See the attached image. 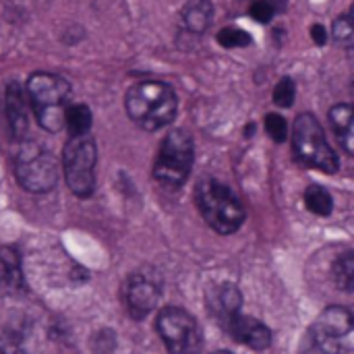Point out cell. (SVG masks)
Segmentation results:
<instances>
[{
  "label": "cell",
  "instance_id": "24",
  "mask_svg": "<svg viewBox=\"0 0 354 354\" xmlns=\"http://www.w3.org/2000/svg\"><path fill=\"white\" fill-rule=\"evenodd\" d=\"M249 12H251V17H253L255 21H259V23H270L272 17L276 15V10H274V6H272L270 0H255V2L251 4Z\"/></svg>",
  "mask_w": 354,
  "mask_h": 354
},
{
  "label": "cell",
  "instance_id": "20",
  "mask_svg": "<svg viewBox=\"0 0 354 354\" xmlns=\"http://www.w3.org/2000/svg\"><path fill=\"white\" fill-rule=\"evenodd\" d=\"M218 44H222L224 48L228 50H234V48H247L253 44L251 35L245 31V29H239V27H224L220 33H218Z\"/></svg>",
  "mask_w": 354,
  "mask_h": 354
},
{
  "label": "cell",
  "instance_id": "13",
  "mask_svg": "<svg viewBox=\"0 0 354 354\" xmlns=\"http://www.w3.org/2000/svg\"><path fill=\"white\" fill-rule=\"evenodd\" d=\"M301 354H353V342L351 338H336L311 328L303 338Z\"/></svg>",
  "mask_w": 354,
  "mask_h": 354
},
{
  "label": "cell",
  "instance_id": "8",
  "mask_svg": "<svg viewBox=\"0 0 354 354\" xmlns=\"http://www.w3.org/2000/svg\"><path fill=\"white\" fill-rule=\"evenodd\" d=\"M156 328L170 354H197L201 346L197 322L180 307H164L158 313Z\"/></svg>",
  "mask_w": 354,
  "mask_h": 354
},
{
  "label": "cell",
  "instance_id": "4",
  "mask_svg": "<svg viewBox=\"0 0 354 354\" xmlns=\"http://www.w3.org/2000/svg\"><path fill=\"white\" fill-rule=\"evenodd\" d=\"M290 139H292L295 158L301 164L311 166L322 172H328V174L338 172V168H340L338 156L332 149V145L328 143V137H326L319 120L311 112H303L295 118Z\"/></svg>",
  "mask_w": 354,
  "mask_h": 354
},
{
  "label": "cell",
  "instance_id": "18",
  "mask_svg": "<svg viewBox=\"0 0 354 354\" xmlns=\"http://www.w3.org/2000/svg\"><path fill=\"white\" fill-rule=\"evenodd\" d=\"M305 205L309 212H313L315 216H330L332 209H334V199L332 195L319 187V185H311L307 191H305Z\"/></svg>",
  "mask_w": 354,
  "mask_h": 354
},
{
  "label": "cell",
  "instance_id": "3",
  "mask_svg": "<svg viewBox=\"0 0 354 354\" xmlns=\"http://www.w3.org/2000/svg\"><path fill=\"white\" fill-rule=\"evenodd\" d=\"M195 201L207 226L218 234H232L245 222V207L241 199L228 185L216 178L199 180L195 189Z\"/></svg>",
  "mask_w": 354,
  "mask_h": 354
},
{
  "label": "cell",
  "instance_id": "17",
  "mask_svg": "<svg viewBox=\"0 0 354 354\" xmlns=\"http://www.w3.org/2000/svg\"><path fill=\"white\" fill-rule=\"evenodd\" d=\"M91 122H93V116H91V110L85 104H68L66 106L64 127L68 129L71 137L91 133Z\"/></svg>",
  "mask_w": 354,
  "mask_h": 354
},
{
  "label": "cell",
  "instance_id": "12",
  "mask_svg": "<svg viewBox=\"0 0 354 354\" xmlns=\"http://www.w3.org/2000/svg\"><path fill=\"white\" fill-rule=\"evenodd\" d=\"M241 290L232 284H222L209 290L207 295V305L212 315L220 322V326H226L234 315L241 313Z\"/></svg>",
  "mask_w": 354,
  "mask_h": 354
},
{
  "label": "cell",
  "instance_id": "23",
  "mask_svg": "<svg viewBox=\"0 0 354 354\" xmlns=\"http://www.w3.org/2000/svg\"><path fill=\"white\" fill-rule=\"evenodd\" d=\"M334 37L342 44H348L353 39V19L351 15H342L334 21V29H332Z\"/></svg>",
  "mask_w": 354,
  "mask_h": 354
},
{
  "label": "cell",
  "instance_id": "22",
  "mask_svg": "<svg viewBox=\"0 0 354 354\" xmlns=\"http://www.w3.org/2000/svg\"><path fill=\"white\" fill-rule=\"evenodd\" d=\"M266 131L278 143H284L288 139V122L282 114H268L266 116Z\"/></svg>",
  "mask_w": 354,
  "mask_h": 354
},
{
  "label": "cell",
  "instance_id": "7",
  "mask_svg": "<svg viewBox=\"0 0 354 354\" xmlns=\"http://www.w3.org/2000/svg\"><path fill=\"white\" fill-rule=\"evenodd\" d=\"M95 162L97 147L91 133L68 137L62 151V172L68 189L81 199L89 197L95 189Z\"/></svg>",
  "mask_w": 354,
  "mask_h": 354
},
{
  "label": "cell",
  "instance_id": "15",
  "mask_svg": "<svg viewBox=\"0 0 354 354\" xmlns=\"http://www.w3.org/2000/svg\"><path fill=\"white\" fill-rule=\"evenodd\" d=\"M330 124L342 145V149L353 156L354 151V127H353V106L351 104H336L330 110Z\"/></svg>",
  "mask_w": 354,
  "mask_h": 354
},
{
  "label": "cell",
  "instance_id": "11",
  "mask_svg": "<svg viewBox=\"0 0 354 354\" xmlns=\"http://www.w3.org/2000/svg\"><path fill=\"white\" fill-rule=\"evenodd\" d=\"M4 114L12 137L23 139L27 131V95L17 81H10L4 87Z\"/></svg>",
  "mask_w": 354,
  "mask_h": 354
},
{
  "label": "cell",
  "instance_id": "10",
  "mask_svg": "<svg viewBox=\"0 0 354 354\" xmlns=\"http://www.w3.org/2000/svg\"><path fill=\"white\" fill-rule=\"evenodd\" d=\"M228 334L239 340L241 344L253 348V351H266L268 346H272V332L268 326H263L261 322L247 317V315H234L226 326Z\"/></svg>",
  "mask_w": 354,
  "mask_h": 354
},
{
  "label": "cell",
  "instance_id": "1",
  "mask_svg": "<svg viewBox=\"0 0 354 354\" xmlns=\"http://www.w3.org/2000/svg\"><path fill=\"white\" fill-rule=\"evenodd\" d=\"M176 93L162 81H139L129 87L124 95V110L129 118L143 131H160L174 120Z\"/></svg>",
  "mask_w": 354,
  "mask_h": 354
},
{
  "label": "cell",
  "instance_id": "14",
  "mask_svg": "<svg viewBox=\"0 0 354 354\" xmlns=\"http://www.w3.org/2000/svg\"><path fill=\"white\" fill-rule=\"evenodd\" d=\"M23 286L21 257L15 247L0 249V295H15Z\"/></svg>",
  "mask_w": 354,
  "mask_h": 354
},
{
  "label": "cell",
  "instance_id": "2",
  "mask_svg": "<svg viewBox=\"0 0 354 354\" xmlns=\"http://www.w3.org/2000/svg\"><path fill=\"white\" fill-rule=\"evenodd\" d=\"M27 104L31 106L37 124L48 133H60L64 129V112L68 106L71 85L56 73L37 71L25 83Z\"/></svg>",
  "mask_w": 354,
  "mask_h": 354
},
{
  "label": "cell",
  "instance_id": "5",
  "mask_svg": "<svg viewBox=\"0 0 354 354\" xmlns=\"http://www.w3.org/2000/svg\"><path fill=\"white\" fill-rule=\"evenodd\" d=\"M195 160L193 137L183 129H172L160 143L156 162H153V178L166 189H178L191 174Z\"/></svg>",
  "mask_w": 354,
  "mask_h": 354
},
{
  "label": "cell",
  "instance_id": "25",
  "mask_svg": "<svg viewBox=\"0 0 354 354\" xmlns=\"http://www.w3.org/2000/svg\"><path fill=\"white\" fill-rule=\"evenodd\" d=\"M311 31H313V39H315V44H326V39H328V35H326V29H324V25H313L311 27Z\"/></svg>",
  "mask_w": 354,
  "mask_h": 354
},
{
  "label": "cell",
  "instance_id": "6",
  "mask_svg": "<svg viewBox=\"0 0 354 354\" xmlns=\"http://www.w3.org/2000/svg\"><path fill=\"white\" fill-rule=\"evenodd\" d=\"M15 176L29 193H48L58 183V162L37 141H25L15 156Z\"/></svg>",
  "mask_w": 354,
  "mask_h": 354
},
{
  "label": "cell",
  "instance_id": "19",
  "mask_svg": "<svg viewBox=\"0 0 354 354\" xmlns=\"http://www.w3.org/2000/svg\"><path fill=\"white\" fill-rule=\"evenodd\" d=\"M334 278H336V284L344 290V292H351L354 286V259L353 253H344L336 266H334Z\"/></svg>",
  "mask_w": 354,
  "mask_h": 354
},
{
  "label": "cell",
  "instance_id": "16",
  "mask_svg": "<svg viewBox=\"0 0 354 354\" xmlns=\"http://www.w3.org/2000/svg\"><path fill=\"white\" fill-rule=\"evenodd\" d=\"M214 19V6L209 0H189L183 8V23L193 33H203Z\"/></svg>",
  "mask_w": 354,
  "mask_h": 354
},
{
  "label": "cell",
  "instance_id": "21",
  "mask_svg": "<svg viewBox=\"0 0 354 354\" xmlns=\"http://www.w3.org/2000/svg\"><path fill=\"white\" fill-rule=\"evenodd\" d=\"M295 97H297V87H295V81L284 77L276 83L274 87V102L280 106V108H290L295 104Z\"/></svg>",
  "mask_w": 354,
  "mask_h": 354
},
{
  "label": "cell",
  "instance_id": "26",
  "mask_svg": "<svg viewBox=\"0 0 354 354\" xmlns=\"http://www.w3.org/2000/svg\"><path fill=\"white\" fill-rule=\"evenodd\" d=\"M214 354H232V353H228V351H222V353H214Z\"/></svg>",
  "mask_w": 354,
  "mask_h": 354
},
{
  "label": "cell",
  "instance_id": "9",
  "mask_svg": "<svg viewBox=\"0 0 354 354\" xmlns=\"http://www.w3.org/2000/svg\"><path fill=\"white\" fill-rule=\"evenodd\" d=\"M160 301V286L147 274H131L122 284V303L133 319L147 317Z\"/></svg>",
  "mask_w": 354,
  "mask_h": 354
}]
</instances>
